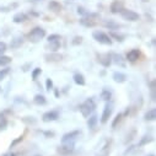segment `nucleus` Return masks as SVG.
Instances as JSON below:
<instances>
[{
  "label": "nucleus",
  "instance_id": "obj_5",
  "mask_svg": "<svg viewBox=\"0 0 156 156\" xmlns=\"http://www.w3.org/2000/svg\"><path fill=\"white\" fill-rule=\"evenodd\" d=\"M112 111H113V107L111 103H106L105 108H103V112H102V117H101V123H107L109 117L112 115Z\"/></svg>",
  "mask_w": 156,
  "mask_h": 156
},
{
  "label": "nucleus",
  "instance_id": "obj_34",
  "mask_svg": "<svg viewBox=\"0 0 156 156\" xmlns=\"http://www.w3.org/2000/svg\"><path fill=\"white\" fill-rule=\"evenodd\" d=\"M53 41H60V36L59 34H51L48 37V42H53Z\"/></svg>",
  "mask_w": 156,
  "mask_h": 156
},
{
  "label": "nucleus",
  "instance_id": "obj_24",
  "mask_svg": "<svg viewBox=\"0 0 156 156\" xmlns=\"http://www.w3.org/2000/svg\"><path fill=\"white\" fill-rule=\"evenodd\" d=\"M48 6H49V9H51L52 11H54V12H59V11L62 10V5H60L59 3H57V2H51Z\"/></svg>",
  "mask_w": 156,
  "mask_h": 156
},
{
  "label": "nucleus",
  "instance_id": "obj_6",
  "mask_svg": "<svg viewBox=\"0 0 156 156\" xmlns=\"http://www.w3.org/2000/svg\"><path fill=\"white\" fill-rule=\"evenodd\" d=\"M79 135H80V132L79 130H73L70 133H66L62 138V144H64V143H74L75 139L79 136Z\"/></svg>",
  "mask_w": 156,
  "mask_h": 156
},
{
  "label": "nucleus",
  "instance_id": "obj_7",
  "mask_svg": "<svg viewBox=\"0 0 156 156\" xmlns=\"http://www.w3.org/2000/svg\"><path fill=\"white\" fill-rule=\"evenodd\" d=\"M97 58H98V63H100L102 66H105V68H108V66L112 64V58H111V54H108V53L98 54Z\"/></svg>",
  "mask_w": 156,
  "mask_h": 156
},
{
  "label": "nucleus",
  "instance_id": "obj_16",
  "mask_svg": "<svg viewBox=\"0 0 156 156\" xmlns=\"http://www.w3.org/2000/svg\"><path fill=\"white\" fill-rule=\"evenodd\" d=\"M22 43H23V38L22 37H16V38H14V40L11 41L10 47L16 49V48H20L22 46Z\"/></svg>",
  "mask_w": 156,
  "mask_h": 156
},
{
  "label": "nucleus",
  "instance_id": "obj_35",
  "mask_svg": "<svg viewBox=\"0 0 156 156\" xmlns=\"http://www.w3.org/2000/svg\"><path fill=\"white\" fill-rule=\"evenodd\" d=\"M5 51H6V43L0 42V55H4Z\"/></svg>",
  "mask_w": 156,
  "mask_h": 156
},
{
  "label": "nucleus",
  "instance_id": "obj_31",
  "mask_svg": "<svg viewBox=\"0 0 156 156\" xmlns=\"http://www.w3.org/2000/svg\"><path fill=\"white\" fill-rule=\"evenodd\" d=\"M122 117H123V114L122 113H118L115 115V118H114V121L112 122V128H115L117 127V124H118L119 122H121V119H122Z\"/></svg>",
  "mask_w": 156,
  "mask_h": 156
},
{
  "label": "nucleus",
  "instance_id": "obj_27",
  "mask_svg": "<svg viewBox=\"0 0 156 156\" xmlns=\"http://www.w3.org/2000/svg\"><path fill=\"white\" fill-rule=\"evenodd\" d=\"M42 74V69L41 68H36L32 70V80H37L38 76H40Z\"/></svg>",
  "mask_w": 156,
  "mask_h": 156
},
{
  "label": "nucleus",
  "instance_id": "obj_20",
  "mask_svg": "<svg viewBox=\"0 0 156 156\" xmlns=\"http://www.w3.org/2000/svg\"><path fill=\"white\" fill-rule=\"evenodd\" d=\"M97 115L96 114H92L90 118H89V121H87V127L90 128V129H94L95 127H96V124H97Z\"/></svg>",
  "mask_w": 156,
  "mask_h": 156
},
{
  "label": "nucleus",
  "instance_id": "obj_40",
  "mask_svg": "<svg viewBox=\"0 0 156 156\" xmlns=\"http://www.w3.org/2000/svg\"><path fill=\"white\" fill-rule=\"evenodd\" d=\"M4 156H16V155H15L14 152H8V154H5Z\"/></svg>",
  "mask_w": 156,
  "mask_h": 156
},
{
  "label": "nucleus",
  "instance_id": "obj_29",
  "mask_svg": "<svg viewBox=\"0 0 156 156\" xmlns=\"http://www.w3.org/2000/svg\"><path fill=\"white\" fill-rule=\"evenodd\" d=\"M9 73H10V68H4V69L0 70V81L4 80L6 77V75H9Z\"/></svg>",
  "mask_w": 156,
  "mask_h": 156
},
{
  "label": "nucleus",
  "instance_id": "obj_39",
  "mask_svg": "<svg viewBox=\"0 0 156 156\" xmlns=\"http://www.w3.org/2000/svg\"><path fill=\"white\" fill-rule=\"evenodd\" d=\"M44 135L48 136V138H49V136L52 138V136H54V133H53V132H44Z\"/></svg>",
  "mask_w": 156,
  "mask_h": 156
},
{
  "label": "nucleus",
  "instance_id": "obj_25",
  "mask_svg": "<svg viewBox=\"0 0 156 156\" xmlns=\"http://www.w3.org/2000/svg\"><path fill=\"white\" fill-rule=\"evenodd\" d=\"M101 98H102L103 101H109V100L112 98V92H111L109 90H102V92H101Z\"/></svg>",
  "mask_w": 156,
  "mask_h": 156
},
{
  "label": "nucleus",
  "instance_id": "obj_42",
  "mask_svg": "<svg viewBox=\"0 0 156 156\" xmlns=\"http://www.w3.org/2000/svg\"><path fill=\"white\" fill-rule=\"evenodd\" d=\"M143 2H144V3H147V2H150V0H143Z\"/></svg>",
  "mask_w": 156,
  "mask_h": 156
},
{
  "label": "nucleus",
  "instance_id": "obj_1",
  "mask_svg": "<svg viewBox=\"0 0 156 156\" xmlns=\"http://www.w3.org/2000/svg\"><path fill=\"white\" fill-rule=\"evenodd\" d=\"M44 36H46V31L42 27H34L27 33V40L32 43H37L41 40H43Z\"/></svg>",
  "mask_w": 156,
  "mask_h": 156
},
{
  "label": "nucleus",
  "instance_id": "obj_43",
  "mask_svg": "<svg viewBox=\"0 0 156 156\" xmlns=\"http://www.w3.org/2000/svg\"><path fill=\"white\" fill-rule=\"evenodd\" d=\"M150 156H154V155H150Z\"/></svg>",
  "mask_w": 156,
  "mask_h": 156
},
{
  "label": "nucleus",
  "instance_id": "obj_30",
  "mask_svg": "<svg viewBox=\"0 0 156 156\" xmlns=\"http://www.w3.org/2000/svg\"><path fill=\"white\" fill-rule=\"evenodd\" d=\"M8 127V119L5 117H0V130H4Z\"/></svg>",
  "mask_w": 156,
  "mask_h": 156
},
{
  "label": "nucleus",
  "instance_id": "obj_41",
  "mask_svg": "<svg viewBox=\"0 0 156 156\" xmlns=\"http://www.w3.org/2000/svg\"><path fill=\"white\" fill-rule=\"evenodd\" d=\"M54 94H55V97H59V91L58 90H54Z\"/></svg>",
  "mask_w": 156,
  "mask_h": 156
},
{
  "label": "nucleus",
  "instance_id": "obj_21",
  "mask_svg": "<svg viewBox=\"0 0 156 156\" xmlns=\"http://www.w3.org/2000/svg\"><path fill=\"white\" fill-rule=\"evenodd\" d=\"M33 102L38 106H41V105H46L47 101H46V97L43 95H36L34 98H33Z\"/></svg>",
  "mask_w": 156,
  "mask_h": 156
},
{
  "label": "nucleus",
  "instance_id": "obj_36",
  "mask_svg": "<svg viewBox=\"0 0 156 156\" xmlns=\"http://www.w3.org/2000/svg\"><path fill=\"white\" fill-rule=\"evenodd\" d=\"M81 42H83V38H81V37H79V36H77V37H75L74 40H73V44H74V46L81 44Z\"/></svg>",
  "mask_w": 156,
  "mask_h": 156
},
{
  "label": "nucleus",
  "instance_id": "obj_19",
  "mask_svg": "<svg viewBox=\"0 0 156 156\" xmlns=\"http://www.w3.org/2000/svg\"><path fill=\"white\" fill-rule=\"evenodd\" d=\"M144 118H145V121H155V119H156V109L152 108V109L147 111V112L145 113Z\"/></svg>",
  "mask_w": 156,
  "mask_h": 156
},
{
  "label": "nucleus",
  "instance_id": "obj_8",
  "mask_svg": "<svg viewBox=\"0 0 156 156\" xmlns=\"http://www.w3.org/2000/svg\"><path fill=\"white\" fill-rule=\"evenodd\" d=\"M58 151L62 154V155H70L73 151H74V143H64L59 149Z\"/></svg>",
  "mask_w": 156,
  "mask_h": 156
},
{
  "label": "nucleus",
  "instance_id": "obj_18",
  "mask_svg": "<svg viewBox=\"0 0 156 156\" xmlns=\"http://www.w3.org/2000/svg\"><path fill=\"white\" fill-rule=\"evenodd\" d=\"M14 22L15 23H21V22H25L26 20H27V15L26 14H23V12H19V14H16L15 16H14Z\"/></svg>",
  "mask_w": 156,
  "mask_h": 156
},
{
  "label": "nucleus",
  "instance_id": "obj_3",
  "mask_svg": "<svg viewBox=\"0 0 156 156\" xmlns=\"http://www.w3.org/2000/svg\"><path fill=\"white\" fill-rule=\"evenodd\" d=\"M119 14L122 15V17H123L124 20H128V21H138V20H139V15H138L136 12L132 11V10L122 9Z\"/></svg>",
  "mask_w": 156,
  "mask_h": 156
},
{
  "label": "nucleus",
  "instance_id": "obj_33",
  "mask_svg": "<svg viewBox=\"0 0 156 156\" xmlns=\"http://www.w3.org/2000/svg\"><path fill=\"white\" fill-rule=\"evenodd\" d=\"M46 90H47V91L53 90V81H52L51 79H47V80H46Z\"/></svg>",
  "mask_w": 156,
  "mask_h": 156
},
{
  "label": "nucleus",
  "instance_id": "obj_11",
  "mask_svg": "<svg viewBox=\"0 0 156 156\" xmlns=\"http://www.w3.org/2000/svg\"><path fill=\"white\" fill-rule=\"evenodd\" d=\"M111 58H112V62H113L115 65H119V66H122V68L126 66V62H124V59H123V57H122L121 54H117V53L111 54Z\"/></svg>",
  "mask_w": 156,
  "mask_h": 156
},
{
  "label": "nucleus",
  "instance_id": "obj_10",
  "mask_svg": "<svg viewBox=\"0 0 156 156\" xmlns=\"http://www.w3.org/2000/svg\"><path fill=\"white\" fill-rule=\"evenodd\" d=\"M112 79L115 81V83H118V84H123L127 81V75L123 74V73H119V71H115L113 73L112 75Z\"/></svg>",
  "mask_w": 156,
  "mask_h": 156
},
{
  "label": "nucleus",
  "instance_id": "obj_38",
  "mask_svg": "<svg viewBox=\"0 0 156 156\" xmlns=\"http://www.w3.org/2000/svg\"><path fill=\"white\" fill-rule=\"evenodd\" d=\"M77 14H79V15H86L87 14V11L84 9V8H77Z\"/></svg>",
  "mask_w": 156,
  "mask_h": 156
},
{
  "label": "nucleus",
  "instance_id": "obj_17",
  "mask_svg": "<svg viewBox=\"0 0 156 156\" xmlns=\"http://www.w3.org/2000/svg\"><path fill=\"white\" fill-rule=\"evenodd\" d=\"M62 58H63L62 54L55 53V52H52V54H46V59H47L48 62H58V60H60Z\"/></svg>",
  "mask_w": 156,
  "mask_h": 156
},
{
  "label": "nucleus",
  "instance_id": "obj_2",
  "mask_svg": "<svg viewBox=\"0 0 156 156\" xmlns=\"http://www.w3.org/2000/svg\"><path fill=\"white\" fill-rule=\"evenodd\" d=\"M92 37H94V40H96L97 42H100L102 44H109V46L112 44V38L102 31H95L92 33Z\"/></svg>",
  "mask_w": 156,
  "mask_h": 156
},
{
  "label": "nucleus",
  "instance_id": "obj_4",
  "mask_svg": "<svg viewBox=\"0 0 156 156\" xmlns=\"http://www.w3.org/2000/svg\"><path fill=\"white\" fill-rule=\"evenodd\" d=\"M58 118H59L58 111H48V112H46V113L42 115V121L46 122V123H48V122H54V121H57Z\"/></svg>",
  "mask_w": 156,
  "mask_h": 156
},
{
  "label": "nucleus",
  "instance_id": "obj_13",
  "mask_svg": "<svg viewBox=\"0 0 156 156\" xmlns=\"http://www.w3.org/2000/svg\"><path fill=\"white\" fill-rule=\"evenodd\" d=\"M73 79H74V83L76 84V85H80V86H84L85 85V77H84V75L83 74H80V73H75L74 74V76H73Z\"/></svg>",
  "mask_w": 156,
  "mask_h": 156
},
{
  "label": "nucleus",
  "instance_id": "obj_23",
  "mask_svg": "<svg viewBox=\"0 0 156 156\" xmlns=\"http://www.w3.org/2000/svg\"><path fill=\"white\" fill-rule=\"evenodd\" d=\"M11 58L8 55H0V66H6L11 63Z\"/></svg>",
  "mask_w": 156,
  "mask_h": 156
},
{
  "label": "nucleus",
  "instance_id": "obj_12",
  "mask_svg": "<svg viewBox=\"0 0 156 156\" xmlns=\"http://www.w3.org/2000/svg\"><path fill=\"white\" fill-rule=\"evenodd\" d=\"M122 9H123V4L119 2V0H114V2L111 4V11L113 14H119Z\"/></svg>",
  "mask_w": 156,
  "mask_h": 156
},
{
  "label": "nucleus",
  "instance_id": "obj_9",
  "mask_svg": "<svg viewBox=\"0 0 156 156\" xmlns=\"http://www.w3.org/2000/svg\"><path fill=\"white\" fill-rule=\"evenodd\" d=\"M140 58V51L139 49H132L127 53V60L130 63H135Z\"/></svg>",
  "mask_w": 156,
  "mask_h": 156
},
{
  "label": "nucleus",
  "instance_id": "obj_14",
  "mask_svg": "<svg viewBox=\"0 0 156 156\" xmlns=\"http://www.w3.org/2000/svg\"><path fill=\"white\" fill-rule=\"evenodd\" d=\"M79 109H80L81 114H83V115L85 117V118H87V117H90V114H91V113L94 112V111H92V109H91V108H90V107H89V106H87V105H86L85 102H84L83 105H80Z\"/></svg>",
  "mask_w": 156,
  "mask_h": 156
},
{
  "label": "nucleus",
  "instance_id": "obj_26",
  "mask_svg": "<svg viewBox=\"0 0 156 156\" xmlns=\"http://www.w3.org/2000/svg\"><path fill=\"white\" fill-rule=\"evenodd\" d=\"M109 37H111V38H114V40L118 41V42H123V40H124V36H123V34L115 33V32H111V33H109Z\"/></svg>",
  "mask_w": 156,
  "mask_h": 156
},
{
  "label": "nucleus",
  "instance_id": "obj_15",
  "mask_svg": "<svg viewBox=\"0 0 156 156\" xmlns=\"http://www.w3.org/2000/svg\"><path fill=\"white\" fill-rule=\"evenodd\" d=\"M96 23H97V21L91 20V19H89V17H83V19L80 20V25H83V26H85V27H94V26H96Z\"/></svg>",
  "mask_w": 156,
  "mask_h": 156
},
{
  "label": "nucleus",
  "instance_id": "obj_32",
  "mask_svg": "<svg viewBox=\"0 0 156 156\" xmlns=\"http://www.w3.org/2000/svg\"><path fill=\"white\" fill-rule=\"evenodd\" d=\"M105 26L109 30H117V28H119V25H117L114 22H105Z\"/></svg>",
  "mask_w": 156,
  "mask_h": 156
},
{
  "label": "nucleus",
  "instance_id": "obj_22",
  "mask_svg": "<svg viewBox=\"0 0 156 156\" xmlns=\"http://www.w3.org/2000/svg\"><path fill=\"white\" fill-rule=\"evenodd\" d=\"M59 48H60V41H53V42H49L48 44V49L51 52H57Z\"/></svg>",
  "mask_w": 156,
  "mask_h": 156
},
{
  "label": "nucleus",
  "instance_id": "obj_37",
  "mask_svg": "<svg viewBox=\"0 0 156 156\" xmlns=\"http://www.w3.org/2000/svg\"><path fill=\"white\" fill-rule=\"evenodd\" d=\"M22 140H23V136H19L17 139H15V140H14V141L11 143V145H10V147H14V146H16V145H17L19 143H21Z\"/></svg>",
  "mask_w": 156,
  "mask_h": 156
},
{
  "label": "nucleus",
  "instance_id": "obj_28",
  "mask_svg": "<svg viewBox=\"0 0 156 156\" xmlns=\"http://www.w3.org/2000/svg\"><path fill=\"white\" fill-rule=\"evenodd\" d=\"M151 140H152V138H151V136H147V135H145V136H143V138H141V140L139 141V144H138V145H139V146H144V145L149 144Z\"/></svg>",
  "mask_w": 156,
  "mask_h": 156
}]
</instances>
